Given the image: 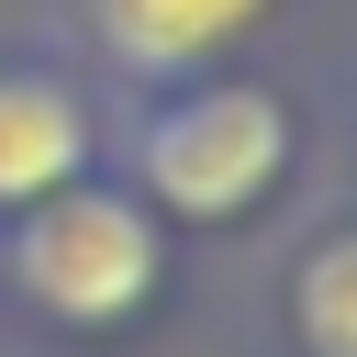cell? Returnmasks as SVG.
<instances>
[{"label":"cell","instance_id":"cell-1","mask_svg":"<svg viewBox=\"0 0 357 357\" xmlns=\"http://www.w3.org/2000/svg\"><path fill=\"white\" fill-rule=\"evenodd\" d=\"M22 290L67 324H112L156 290V223L123 190H56L22 223Z\"/></svg>","mask_w":357,"mask_h":357},{"label":"cell","instance_id":"cell-2","mask_svg":"<svg viewBox=\"0 0 357 357\" xmlns=\"http://www.w3.org/2000/svg\"><path fill=\"white\" fill-rule=\"evenodd\" d=\"M279 156H290V112H279L268 89H201V100H178V112H156V134H145V178H156V201L190 212V223L245 212V201L279 178Z\"/></svg>","mask_w":357,"mask_h":357},{"label":"cell","instance_id":"cell-4","mask_svg":"<svg viewBox=\"0 0 357 357\" xmlns=\"http://www.w3.org/2000/svg\"><path fill=\"white\" fill-rule=\"evenodd\" d=\"M257 11H268V0H89L100 45H112L123 67H201V56L234 45Z\"/></svg>","mask_w":357,"mask_h":357},{"label":"cell","instance_id":"cell-3","mask_svg":"<svg viewBox=\"0 0 357 357\" xmlns=\"http://www.w3.org/2000/svg\"><path fill=\"white\" fill-rule=\"evenodd\" d=\"M78 167H89V112L56 78H0V212L56 201Z\"/></svg>","mask_w":357,"mask_h":357},{"label":"cell","instance_id":"cell-5","mask_svg":"<svg viewBox=\"0 0 357 357\" xmlns=\"http://www.w3.org/2000/svg\"><path fill=\"white\" fill-rule=\"evenodd\" d=\"M346 290H357V245H346V234H324V245L301 257V335H312V357H357Z\"/></svg>","mask_w":357,"mask_h":357}]
</instances>
